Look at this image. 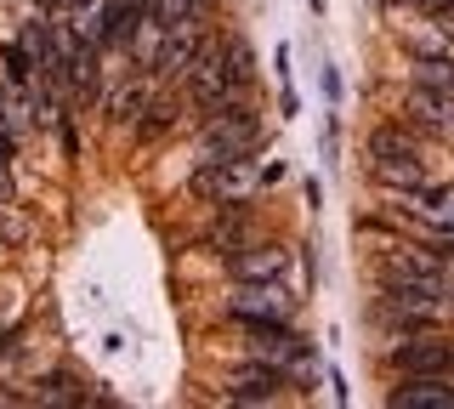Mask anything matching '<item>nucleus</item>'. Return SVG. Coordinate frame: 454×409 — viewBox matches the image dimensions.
Here are the masks:
<instances>
[{
  "instance_id": "nucleus-24",
  "label": "nucleus",
  "mask_w": 454,
  "mask_h": 409,
  "mask_svg": "<svg viewBox=\"0 0 454 409\" xmlns=\"http://www.w3.org/2000/svg\"><path fill=\"white\" fill-rule=\"evenodd\" d=\"M199 6H210V0H199Z\"/></svg>"
},
{
  "instance_id": "nucleus-7",
  "label": "nucleus",
  "mask_w": 454,
  "mask_h": 409,
  "mask_svg": "<svg viewBox=\"0 0 454 409\" xmlns=\"http://www.w3.org/2000/svg\"><path fill=\"white\" fill-rule=\"evenodd\" d=\"M250 352L262 364H273V370H295V364H307V342H295L284 324H250Z\"/></svg>"
},
{
  "instance_id": "nucleus-2",
  "label": "nucleus",
  "mask_w": 454,
  "mask_h": 409,
  "mask_svg": "<svg viewBox=\"0 0 454 409\" xmlns=\"http://www.w3.org/2000/svg\"><path fill=\"white\" fill-rule=\"evenodd\" d=\"M380 273H387V290H403V295H415V302H437V295H449L443 267H437L432 256H420V250H387Z\"/></svg>"
},
{
  "instance_id": "nucleus-11",
  "label": "nucleus",
  "mask_w": 454,
  "mask_h": 409,
  "mask_svg": "<svg viewBox=\"0 0 454 409\" xmlns=\"http://www.w3.org/2000/svg\"><path fill=\"white\" fill-rule=\"evenodd\" d=\"M397 409H454V387H443V375H409V387L392 392Z\"/></svg>"
},
{
  "instance_id": "nucleus-6",
  "label": "nucleus",
  "mask_w": 454,
  "mask_h": 409,
  "mask_svg": "<svg viewBox=\"0 0 454 409\" xmlns=\"http://www.w3.org/2000/svg\"><path fill=\"white\" fill-rule=\"evenodd\" d=\"M392 370H403V375H454V342H437V335L403 342L392 352Z\"/></svg>"
},
{
  "instance_id": "nucleus-21",
  "label": "nucleus",
  "mask_w": 454,
  "mask_h": 409,
  "mask_svg": "<svg viewBox=\"0 0 454 409\" xmlns=\"http://www.w3.org/2000/svg\"><path fill=\"white\" fill-rule=\"evenodd\" d=\"M409 6H449V0H409Z\"/></svg>"
},
{
  "instance_id": "nucleus-5",
  "label": "nucleus",
  "mask_w": 454,
  "mask_h": 409,
  "mask_svg": "<svg viewBox=\"0 0 454 409\" xmlns=\"http://www.w3.org/2000/svg\"><path fill=\"white\" fill-rule=\"evenodd\" d=\"M403 114L415 120V125H426V131H443V137H454V86H415L403 97Z\"/></svg>"
},
{
  "instance_id": "nucleus-23",
  "label": "nucleus",
  "mask_w": 454,
  "mask_h": 409,
  "mask_svg": "<svg viewBox=\"0 0 454 409\" xmlns=\"http://www.w3.org/2000/svg\"><path fill=\"white\" fill-rule=\"evenodd\" d=\"M312 12H324V0H312Z\"/></svg>"
},
{
  "instance_id": "nucleus-19",
  "label": "nucleus",
  "mask_w": 454,
  "mask_h": 409,
  "mask_svg": "<svg viewBox=\"0 0 454 409\" xmlns=\"http://www.w3.org/2000/svg\"><path fill=\"white\" fill-rule=\"evenodd\" d=\"M170 114H176V108H165V103H160V108H148V125H142V137H160L165 125H170Z\"/></svg>"
},
{
  "instance_id": "nucleus-4",
  "label": "nucleus",
  "mask_w": 454,
  "mask_h": 409,
  "mask_svg": "<svg viewBox=\"0 0 454 409\" xmlns=\"http://www.w3.org/2000/svg\"><path fill=\"white\" fill-rule=\"evenodd\" d=\"M233 319L239 324H284L290 319V295L278 290V279H255L233 295Z\"/></svg>"
},
{
  "instance_id": "nucleus-12",
  "label": "nucleus",
  "mask_w": 454,
  "mask_h": 409,
  "mask_svg": "<svg viewBox=\"0 0 454 409\" xmlns=\"http://www.w3.org/2000/svg\"><path fill=\"white\" fill-rule=\"evenodd\" d=\"M375 177L387 182V188H409V193H415L420 182H426V171H420V153H403V160H375Z\"/></svg>"
},
{
  "instance_id": "nucleus-13",
  "label": "nucleus",
  "mask_w": 454,
  "mask_h": 409,
  "mask_svg": "<svg viewBox=\"0 0 454 409\" xmlns=\"http://www.w3.org/2000/svg\"><path fill=\"white\" fill-rule=\"evenodd\" d=\"M420 210V216H432V222H443V228H454V188H415V200H409Z\"/></svg>"
},
{
  "instance_id": "nucleus-9",
  "label": "nucleus",
  "mask_w": 454,
  "mask_h": 409,
  "mask_svg": "<svg viewBox=\"0 0 454 409\" xmlns=\"http://www.w3.org/2000/svg\"><path fill=\"white\" fill-rule=\"evenodd\" d=\"M284 267H290V250H278V245H245L233 262H227V273H233L239 285H255V279H278Z\"/></svg>"
},
{
  "instance_id": "nucleus-14",
  "label": "nucleus",
  "mask_w": 454,
  "mask_h": 409,
  "mask_svg": "<svg viewBox=\"0 0 454 409\" xmlns=\"http://www.w3.org/2000/svg\"><path fill=\"white\" fill-rule=\"evenodd\" d=\"M369 153H375V160H403V153H415V143H409L403 131H392V125H387V131L369 137Z\"/></svg>"
},
{
  "instance_id": "nucleus-8",
  "label": "nucleus",
  "mask_w": 454,
  "mask_h": 409,
  "mask_svg": "<svg viewBox=\"0 0 454 409\" xmlns=\"http://www.w3.org/2000/svg\"><path fill=\"white\" fill-rule=\"evenodd\" d=\"M160 51H153V68L160 75H188L193 58H199V46H205V35H199V23H170V29H160Z\"/></svg>"
},
{
  "instance_id": "nucleus-1",
  "label": "nucleus",
  "mask_w": 454,
  "mask_h": 409,
  "mask_svg": "<svg viewBox=\"0 0 454 409\" xmlns=\"http://www.w3.org/2000/svg\"><path fill=\"white\" fill-rule=\"evenodd\" d=\"M255 143H262V120H255L245 103H222V108H210L205 137H199L205 160H233V153H255Z\"/></svg>"
},
{
  "instance_id": "nucleus-10",
  "label": "nucleus",
  "mask_w": 454,
  "mask_h": 409,
  "mask_svg": "<svg viewBox=\"0 0 454 409\" xmlns=\"http://www.w3.org/2000/svg\"><path fill=\"white\" fill-rule=\"evenodd\" d=\"M222 387H227V398H233V404H267V398L278 392V370H273V364H262V358H255V370H239V375H227Z\"/></svg>"
},
{
  "instance_id": "nucleus-18",
  "label": "nucleus",
  "mask_w": 454,
  "mask_h": 409,
  "mask_svg": "<svg viewBox=\"0 0 454 409\" xmlns=\"http://www.w3.org/2000/svg\"><path fill=\"white\" fill-rule=\"evenodd\" d=\"M40 398H51V404H80V387L68 375H51V381H40Z\"/></svg>"
},
{
  "instance_id": "nucleus-3",
  "label": "nucleus",
  "mask_w": 454,
  "mask_h": 409,
  "mask_svg": "<svg viewBox=\"0 0 454 409\" xmlns=\"http://www.w3.org/2000/svg\"><path fill=\"white\" fill-rule=\"evenodd\" d=\"M262 182V165H250V153H233V160H205L193 177L199 200H216V205H239L245 193Z\"/></svg>"
},
{
  "instance_id": "nucleus-17",
  "label": "nucleus",
  "mask_w": 454,
  "mask_h": 409,
  "mask_svg": "<svg viewBox=\"0 0 454 409\" xmlns=\"http://www.w3.org/2000/svg\"><path fill=\"white\" fill-rule=\"evenodd\" d=\"M23 114H28V108L18 103V97H12V80H0V125H6V131H18Z\"/></svg>"
},
{
  "instance_id": "nucleus-15",
  "label": "nucleus",
  "mask_w": 454,
  "mask_h": 409,
  "mask_svg": "<svg viewBox=\"0 0 454 409\" xmlns=\"http://www.w3.org/2000/svg\"><path fill=\"white\" fill-rule=\"evenodd\" d=\"M0 245L6 250H18V245H28V222L12 210V200H0Z\"/></svg>"
},
{
  "instance_id": "nucleus-20",
  "label": "nucleus",
  "mask_w": 454,
  "mask_h": 409,
  "mask_svg": "<svg viewBox=\"0 0 454 409\" xmlns=\"http://www.w3.org/2000/svg\"><path fill=\"white\" fill-rule=\"evenodd\" d=\"M0 200H12V160L0 153Z\"/></svg>"
},
{
  "instance_id": "nucleus-16",
  "label": "nucleus",
  "mask_w": 454,
  "mask_h": 409,
  "mask_svg": "<svg viewBox=\"0 0 454 409\" xmlns=\"http://www.w3.org/2000/svg\"><path fill=\"white\" fill-rule=\"evenodd\" d=\"M142 103H148V86H137V80H131L125 91H114V114H120V120L142 114Z\"/></svg>"
},
{
  "instance_id": "nucleus-22",
  "label": "nucleus",
  "mask_w": 454,
  "mask_h": 409,
  "mask_svg": "<svg viewBox=\"0 0 454 409\" xmlns=\"http://www.w3.org/2000/svg\"><path fill=\"white\" fill-rule=\"evenodd\" d=\"M443 245H449V256H454V228H443Z\"/></svg>"
}]
</instances>
